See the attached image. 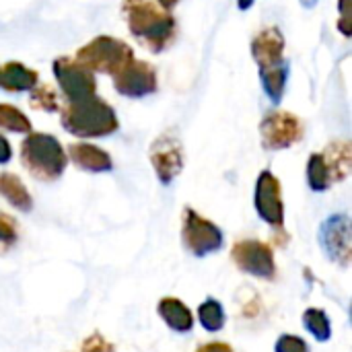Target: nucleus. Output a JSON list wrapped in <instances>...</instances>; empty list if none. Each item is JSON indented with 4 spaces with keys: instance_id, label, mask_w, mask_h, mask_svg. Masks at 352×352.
Returning <instances> with one entry per match:
<instances>
[{
    "instance_id": "1",
    "label": "nucleus",
    "mask_w": 352,
    "mask_h": 352,
    "mask_svg": "<svg viewBox=\"0 0 352 352\" xmlns=\"http://www.w3.org/2000/svg\"><path fill=\"white\" fill-rule=\"evenodd\" d=\"M122 12L126 14L128 29L148 52H165L177 35V21L171 10L163 8L157 0H124Z\"/></svg>"
},
{
    "instance_id": "2",
    "label": "nucleus",
    "mask_w": 352,
    "mask_h": 352,
    "mask_svg": "<svg viewBox=\"0 0 352 352\" xmlns=\"http://www.w3.org/2000/svg\"><path fill=\"white\" fill-rule=\"evenodd\" d=\"M58 111L62 128L78 138L109 136L120 126L116 109L97 95L80 101H66Z\"/></svg>"
},
{
    "instance_id": "3",
    "label": "nucleus",
    "mask_w": 352,
    "mask_h": 352,
    "mask_svg": "<svg viewBox=\"0 0 352 352\" xmlns=\"http://www.w3.org/2000/svg\"><path fill=\"white\" fill-rule=\"evenodd\" d=\"M21 163L39 182H56L62 177L68 157L62 142L47 132H29L21 142Z\"/></svg>"
},
{
    "instance_id": "4",
    "label": "nucleus",
    "mask_w": 352,
    "mask_h": 352,
    "mask_svg": "<svg viewBox=\"0 0 352 352\" xmlns=\"http://www.w3.org/2000/svg\"><path fill=\"white\" fill-rule=\"evenodd\" d=\"M352 153L349 140H334L322 153H314L307 161V184L314 192H326L334 184L349 177Z\"/></svg>"
},
{
    "instance_id": "5",
    "label": "nucleus",
    "mask_w": 352,
    "mask_h": 352,
    "mask_svg": "<svg viewBox=\"0 0 352 352\" xmlns=\"http://www.w3.org/2000/svg\"><path fill=\"white\" fill-rule=\"evenodd\" d=\"M132 58H134V50L126 41L111 35H97L89 43L78 47L74 56V60L80 62L91 72H101L111 76L120 72Z\"/></svg>"
},
{
    "instance_id": "6",
    "label": "nucleus",
    "mask_w": 352,
    "mask_h": 352,
    "mask_svg": "<svg viewBox=\"0 0 352 352\" xmlns=\"http://www.w3.org/2000/svg\"><path fill=\"white\" fill-rule=\"evenodd\" d=\"M260 136L266 151H287L303 140L305 126L293 111H270L260 122Z\"/></svg>"
},
{
    "instance_id": "7",
    "label": "nucleus",
    "mask_w": 352,
    "mask_h": 352,
    "mask_svg": "<svg viewBox=\"0 0 352 352\" xmlns=\"http://www.w3.org/2000/svg\"><path fill=\"white\" fill-rule=\"evenodd\" d=\"M182 239L190 254L204 258L223 248V231L194 208H184L182 219Z\"/></svg>"
},
{
    "instance_id": "8",
    "label": "nucleus",
    "mask_w": 352,
    "mask_h": 352,
    "mask_svg": "<svg viewBox=\"0 0 352 352\" xmlns=\"http://www.w3.org/2000/svg\"><path fill=\"white\" fill-rule=\"evenodd\" d=\"M52 72L56 82L66 97V101H80L93 97L97 93V78L95 72L85 68L80 62L68 56H60L52 62Z\"/></svg>"
},
{
    "instance_id": "9",
    "label": "nucleus",
    "mask_w": 352,
    "mask_h": 352,
    "mask_svg": "<svg viewBox=\"0 0 352 352\" xmlns=\"http://www.w3.org/2000/svg\"><path fill=\"white\" fill-rule=\"evenodd\" d=\"M231 260L245 274H252V276H258V278H266V280L276 276L274 252L264 241H258V239L237 241L231 248Z\"/></svg>"
},
{
    "instance_id": "10",
    "label": "nucleus",
    "mask_w": 352,
    "mask_h": 352,
    "mask_svg": "<svg viewBox=\"0 0 352 352\" xmlns=\"http://www.w3.org/2000/svg\"><path fill=\"white\" fill-rule=\"evenodd\" d=\"M157 87V70L146 60L132 58L120 72L113 74V89L128 99H142L146 95H153Z\"/></svg>"
},
{
    "instance_id": "11",
    "label": "nucleus",
    "mask_w": 352,
    "mask_h": 352,
    "mask_svg": "<svg viewBox=\"0 0 352 352\" xmlns=\"http://www.w3.org/2000/svg\"><path fill=\"white\" fill-rule=\"evenodd\" d=\"M254 204L258 217L274 227L276 231H283L285 227V204H283V188L278 177L272 171H262L256 182V192H254Z\"/></svg>"
},
{
    "instance_id": "12",
    "label": "nucleus",
    "mask_w": 352,
    "mask_h": 352,
    "mask_svg": "<svg viewBox=\"0 0 352 352\" xmlns=\"http://www.w3.org/2000/svg\"><path fill=\"white\" fill-rule=\"evenodd\" d=\"M151 163L163 186H169L184 169V146L171 130L157 136L151 144Z\"/></svg>"
},
{
    "instance_id": "13",
    "label": "nucleus",
    "mask_w": 352,
    "mask_h": 352,
    "mask_svg": "<svg viewBox=\"0 0 352 352\" xmlns=\"http://www.w3.org/2000/svg\"><path fill=\"white\" fill-rule=\"evenodd\" d=\"M320 243L332 262L346 268L352 258L351 219L346 214L328 217L320 227Z\"/></svg>"
},
{
    "instance_id": "14",
    "label": "nucleus",
    "mask_w": 352,
    "mask_h": 352,
    "mask_svg": "<svg viewBox=\"0 0 352 352\" xmlns=\"http://www.w3.org/2000/svg\"><path fill=\"white\" fill-rule=\"evenodd\" d=\"M250 47H252V56L258 64V70H264V68L285 62V35L276 25L258 31L254 35Z\"/></svg>"
},
{
    "instance_id": "15",
    "label": "nucleus",
    "mask_w": 352,
    "mask_h": 352,
    "mask_svg": "<svg viewBox=\"0 0 352 352\" xmlns=\"http://www.w3.org/2000/svg\"><path fill=\"white\" fill-rule=\"evenodd\" d=\"M66 157L82 171L89 173H105L113 169V159L109 153H105L103 148L89 144V142H74L68 146Z\"/></svg>"
},
{
    "instance_id": "16",
    "label": "nucleus",
    "mask_w": 352,
    "mask_h": 352,
    "mask_svg": "<svg viewBox=\"0 0 352 352\" xmlns=\"http://www.w3.org/2000/svg\"><path fill=\"white\" fill-rule=\"evenodd\" d=\"M39 82V74L23 62H6L0 66V87L8 93L31 91Z\"/></svg>"
},
{
    "instance_id": "17",
    "label": "nucleus",
    "mask_w": 352,
    "mask_h": 352,
    "mask_svg": "<svg viewBox=\"0 0 352 352\" xmlns=\"http://www.w3.org/2000/svg\"><path fill=\"white\" fill-rule=\"evenodd\" d=\"M0 196L16 210L31 212L33 210V198L19 175L10 171H0Z\"/></svg>"
},
{
    "instance_id": "18",
    "label": "nucleus",
    "mask_w": 352,
    "mask_h": 352,
    "mask_svg": "<svg viewBox=\"0 0 352 352\" xmlns=\"http://www.w3.org/2000/svg\"><path fill=\"white\" fill-rule=\"evenodd\" d=\"M161 320L173 330V332H179V334H186L192 330L194 326V318L190 314V309L175 297H165L159 301V307H157Z\"/></svg>"
},
{
    "instance_id": "19",
    "label": "nucleus",
    "mask_w": 352,
    "mask_h": 352,
    "mask_svg": "<svg viewBox=\"0 0 352 352\" xmlns=\"http://www.w3.org/2000/svg\"><path fill=\"white\" fill-rule=\"evenodd\" d=\"M287 78H289V62L285 60L283 64L270 66L260 70V80H262V89L268 95V99L272 103H280L285 89H287Z\"/></svg>"
},
{
    "instance_id": "20",
    "label": "nucleus",
    "mask_w": 352,
    "mask_h": 352,
    "mask_svg": "<svg viewBox=\"0 0 352 352\" xmlns=\"http://www.w3.org/2000/svg\"><path fill=\"white\" fill-rule=\"evenodd\" d=\"M0 128L12 134H29L33 132L31 120L14 105L0 103Z\"/></svg>"
},
{
    "instance_id": "21",
    "label": "nucleus",
    "mask_w": 352,
    "mask_h": 352,
    "mask_svg": "<svg viewBox=\"0 0 352 352\" xmlns=\"http://www.w3.org/2000/svg\"><path fill=\"white\" fill-rule=\"evenodd\" d=\"M29 105L33 109L39 111H47V113H56L60 109V101H58V93L50 82H37L31 89L29 95Z\"/></svg>"
},
{
    "instance_id": "22",
    "label": "nucleus",
    "mask_w": 352,
    "mask_h": 352,
    "mask_svg": "<svg viewBox=\"0 0 352 352\" xmlns=\"http://www.w3.org/2000/svg\"><path fill=\"white\" fill-rule=\"evenodd\" d=\"M198 318H200V324L206 332H219L225 326V311L217 299H206L198 307Z\"/></svg>"
},
{
    "instance_id": "23",
    "label": "nucleus",
    "mask_w": 352,
    "mask_h": 352,
    "mask_svg": "<svg viewBox=\"0 0 352 352\" xmlns=\"http://www.w3.org/2000/svg\"><path fill=\"white\" fill-rule=\"evenodd\" d=\"M303 324L307 328V332L320 340V342H328L330 336H332V326H330V320L328 316L322 311V309H307L303 314Z\"/></svg>"
},
{
    "instance_id": "24",
    "label": "nucleus",
    "mask_w": 352,
    "mask_h": 352,
    "mask_svg": "<svg viewBox=\"0 0 352 352\" xmlns=\"http://www.w3.org/2000/svg\"><path fill=\"white\" fill-rule=\"evenodd\" d=\"M19 239V231H16V223L12 217L0 212V250H8L16 243Z\"/></svg>"
},
{
    "instance_id": "25",
    "label": "nucleus",
    "mask_w": 352,
    "mask_h": 352,
    "mask_svg": "<svg viewBox=\"0 0 352 352\" xmlns=\"http://www.w3.org/2000/svg\"><path fill=\"white\" fill-rule=\"evenodd\" d=\"M274 352H309V346L303 338L293 336V334H283L276 340Z\"/></svg>"
},
{
    "instance_id": "26",
    "label": "nucleus",
    "mask_w": 352,
    "mask_h": 352,
    "mask_svg": "<svg viewBox=\"0 0 352 352\" xmlns=\"http://www.w3.org/2000/svg\"><path fill=\"white\" fill-rule=\"evenodd\" d=\"M80 351L82 352H116L113 351V344H111V342H107L99 332H95V334L87 336V338H85V342H82V346H80Z\"/></svg>"
},
{
    "instance_id": "27",
    "label": "nucleus",
    "mask_w": 352,
    "mask_h": 352,
    "mask_svg": "<svg viewBox=\"0 0 352 352\" xmlns=\"http://www.w3.org/2000/svg\"><path fill=\"white\" fill-rule=\"evenodd\" d=\"M351 4L352 0H338V8H340L338 29L342 31L344 37H351Z\"/></svg>"
},
{
    "instance_id": "28",
    "label": "nucleus",
    "mask_w": 352,
    "mask_h": 352,
    "mask_svg": "<svg viewBox=\"0 0 352 352\" xmlns=\"http://www.w3.org/2000/svg\"><path fill=\"white\" fill-rule=\"evenodd\" d=\"M12 159V148L10 142L6 140V136L0 134V165H6Z\"/></svg>"
},
{
    "instance_id": "29",
    "label": "nucleus",
    "mask_w": 352,
    "mask_h": 352,
    "mask_svg": "<svg viewBox=\"0 0 352 352\" xmlns=\"http://www.w3.org/2000/svg\"><path fill=\"white\" fill-rule=\"evenodd\" d=\"M196 352H233V349L229 344H223V342H210V344L200 346Z\"/></svg>"
},
{
    "instance_id": "30",
    "label": "nucleus",
    "mask_w": 352,
    "mask_h": 352,
    "mask_svg": "<svg viewBox=\"0 0 352 352\" xmlns=\"http://www.w3.org/2000/svg\"><path fill=\"white\" fill-rule=\"evenodd\" d=\"M254 2H256V0H237V8H239V10H250V8L254 6Z\"/></svg>"
},
{
    "instance_id": "31",
    "label": "nucleus",
    "mask_w": 352,
    "mask_h": 352,
    "mask_svg": "<svg viewBox=\"0 0 352 352\" xmlns=\"http://www.w3.org/2000/svg\"><path fill=\"white\" fill-rule=\"evenodd\" d=\"M157 2H159V4H161L163 8H167V10H171V8H173L175 4H179L182 0H157Z\"/></svg>"
}]
</instances>
